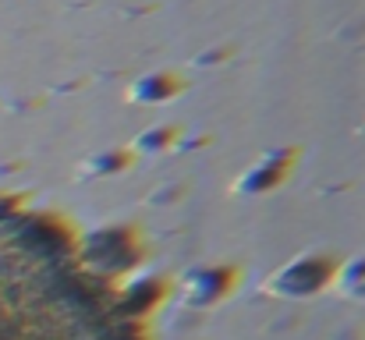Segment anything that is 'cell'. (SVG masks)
Segmentation results:
<instances>
[{
	"label": "cell",
	"mask_w": 365,
	"mask_h": 340,
	"mask_svg": "<svg viewBox=\"0 0 365 340\" xmlns=\"http://www.w3.org/2000/svg\"><path fill=\"white\" fill-rule=\"evenodd\" d=\"M0 340H142L121 294L57 227L0 213Z\"/></svg>",
	"instance_id": "1"
}]
</instances>
